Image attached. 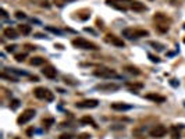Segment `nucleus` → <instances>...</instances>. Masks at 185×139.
<instances>
[{"label": "nucleus", "instance_id": "16", "mask_svg": "<svg viewBox=\"0 0 185 139\" xmlns=\"http://www.w3.org/2000/svg\"><path fill=\"white\" fill-rule=\"evenodd\" d=\"M3 35L9 39H17L18 38V32H17L14 28H4Z\"/></svg>", "mask_w": 185, "mask_h": 139}, {"label": "nucleus", "instance_id": "38", "mask_svg": "<svg viewBox=\"0 0 185 139\" xmlns=\"http://www.w3.org/2000/svg\"><path fill=\"white\" fill-rule=\"evenodd\" d=\"M67 2H74V0H67Z\"/></svg>", "mask_w": 185, "mask_h": 139}, {"label": "nucleus", "instance_id": "29", "mask_svg": "<svg viewBox=\"0 0 185 139\" xmlns=\"http://www.w3.org/2000/svg\"><path fill=\"white\" fill-rule=\"evenodd\" d=\"M42 123H43V125H46V127H50L52 124L54 123V120H53V118H46V120H43V121H42Z\"/></svg>", "mask_w": 185, "mask_h": 139}, {"label": "nucleus", "instance_id": "5", "mask_svg": "<svg viewBox=\"0 0 185 139\" xmlns=\"http://www.w3.org/2000/svg\"><path fill=\"white\" fill-rule=\"evenodd\" d=\"M35 114H36V111H35L34 109H27V110L24 111V113H22L18 118H17V123H18V125H24V124L29 123V121L35 117Z\"/></svg>", "mask_w": 185, "mask_h": 139}, {"label": "nucleus", "instance_id": "25", "mask_svg": "<svg viewBox=\"0 0 185 139\" xmlns=\"http://www.w3.org/2000/svg\"><path fill=\"white\" fill-rule=\"evenodd\" d=\"M14 59H16V61H18V63H22V61L27 59V53H17L16 56H14Z\"/></svg>", "mask_w": 185, "mask_h": 139}, {"label": "nucleus", "instance_id": "26", "mask_svg": "<svg viewBox=\"0 0 185 139\" xmlns=\"http://www.w3.org/2000/svg\"><path fill=\"white\" fill-rule=\"evenodd\" d=\"M154 27H156V29L159 32H167V31H169V28H170L169 25H164V24H156Z\"/></svg>", "mask_w": 185, "mask_h": 139}, {"label": "nucleus", "instance_id": "3", "mask_svg": "<svg viewBox=\"0 0 185 139\" xmlns=\"http://www.w3.org/2000/svg\"><path fill=\"white\" fill-rule=\"evenodd\" d=\"M72 46L78 49H84V50H97V46L93 43V42H89L84 38H77L72 41Z\"/></svg>", "mask_w": 185, "mask_h": 139}, {"label": "nucleus", "instance_id": "36", "mask_svg": "<svg viewBox=\"0 0 185 139\" xmlns=\"http://www.w3.org/2000/svg\"><path fill=\"white\" fill-rule=\"evenodd\" d=\"M32 132H34V130H32V128H31V130L27 131V134H28V135H32Z\"/></svg>", "mask_w": 185, "mask_h": 139}, {"label": "nucleus", "instance_id": "39", "mask_svg": "<svg viewBox=\"0 0 185 139\" xmlns=\"http://www.w3.org/2000/svg\"><path fill=\"white\" fill-rule=\"evenodd\" d=\"M16 139H20V138H16Z\"/></svg>", "mask_w": 185, "mask_h": 139}, {"label": "nucleus", "instance_id": "19", "mask_svg": "<svg viewBox=\"0 0 185 139\" xmlns=\"http://www.w3.org/2000/svg\"><path fill=\"white\" fill-rule=\"evenodd\" d=\"M125 86H127V88H128L131 92H136V91H139V89L143 88V85H142V84H135V82H134V84H132V82H127Z\"/></svg>", "mask_w": 185, "mask_h": 139}, {"label": "nucleus", "instance_id": "34", "mask_svg": "<svg viewBox=\"0 0 185 139\" xmlns=\"http://www.w3.org/2000/svg\"><path fill=\"white\" fill-rule=\"evenodd\" d=\"M25 48L28 49V50H35V49H36V46H32V45H27Z\"/></svg>", "mask_w": 185, "mask_h": 139}, {"label": "nucleus", "instance_id": "9", "mask_svg": "<svg viewBox=\"0 0 185 139\" xmlns=\"http://www.w3.org/2000/svg\"><path fill=\"white\" fill-rule=\"evenodd\" d=\"M104 41H106L107 43H111V45H114V46H117V48H124V46H125L124 41H122L121 38H118V36H116V35H113V34L106 35Z\"/></svg>", "mask_w": 185, "mask_h": 139}, {"label": "nucleus", "instance_id": "30", "mask_svg": "<svg viewBox=\"0 0 185 139\" xmlns=\"http://www.w3.org/2000/svg\"><path fill=\"white\" fill-rule=\"evenodd\" d=\"M74 136L71 135V134H63V135H60L59 139H72Z\"/></svg>", "mask_w": 185, "mask_h": 139}, {"label": "nucleus", "instance_id": "33", "mask_svg": "<svg viewBox=\"0 0 185 139\" xmlns=\"http://www.w3.org/2000/svg\"><path fill=\"white\" fill-rule=\"evenodd\" d=\"M16 48H17L16 45H10V46H7V48H6V50L7 52H14V50H16Z\"/></svg>", "mask_w": 185, "mask_h": 139}, {"label": "nucleus", "instance_id": "14", "mask_svg": "<svg viewBox=\"0 0 185 139\" xmlns=\"http://www.w3.org/2000/svg\"><path fill=\"white\" fill-rule=\"evenodd\" d=\"M129 9L134 10V11H138V13H141V11H145L146 10V6H145L143 3H141V2H136V0H134V2H129Z\"/></svg>", "mask_w": 185, "mask_h": 139}, {"label": "nucleus", "instance_id": "28", "mask_svg": "<svg viewBox=\"0 0 185 139\" xmlns=\"http://www.w3.org/2000/svg\"><path fill=\"white\" fill-rule=\"evenodd\" d=\"M16 18L24 20V18H27V16H25V13H24V11H17V13H16Z\"/></svg>", "mask_w": 185, "mask_h": 139}, {"label": "nucleus", "instance_id": "11", "mask_svg": "<svg viewBox=\"0 0 185 139\" xmlns=\"http://www.w3.org/2000/svg\"><path fill=\"white\" fill-rule=\"evenodd\" d=\"M97 91H102V92H114V91H118L120 85L117 84H100V85H96Z\"/></svg>", "mask_w": 185, "mask_h": 139}, {"label": "nucleus", "instance_id": "23", "mask_svg": "<svg viewBox=\"0 0 185 139\" xmlns=\"http://www.w3.org/2000/svg\"><path fill=\"white\" fill-rule=\"evenodd\" d=\"M81 123H82V124H91V125H93V127H97L96 124H95L93 118H92V117H88V116H86V117H82V118H81Z\"/></svg>", "mask_w": 185, "mask_h": 139}, {"label": "nucleus", "instance_id": "18", "mask_svg": "<svg viewBox=\"0 0 185 139\" xmlns=\"http://www.w3.org/2000/svg\"><path fill=\"white\" fill-rule=\"evenodd\" d=\"M32 31L31 25H27V24H20L18 25V32H21L22 35H29Z\"/></svg>", "mask_w": 185, "mask_h": 139}, {"label": "nucleus", "instance_id": "35", "mask_svg": "<svg viewBox=\"0 0 185 139\" xmlns=\"http://www.w3.org/2000/svg\"><path fill=\"white\" fill-rule=\"evenodd\" d=\"M2 14H3L4 17H7V13H6V10H4V9H2Z\"/></svg>", "mask_w": 185, "mask_h": 139}, {"label": "nucleus", "instance_id": "2", "mask_svg": "<svg viewBox=\"0 0 185 139\" xmlns=\"http://www.w3.org/2000/svg\"><path fill=\"white\" fill-rule=\"evenodd\" d=\"M95 77H99V78H104V79H111V78H118L117 73L111 68H107V67H97L93 71Z\"/></svg>", "mask_w": 185, "mask_h": 139}, {"label": "nucleus", "instance_id": "10", "mask_svg": "<svg viewBox=\"0 0 185 139\" xmlns=\"http://www.w3.org/2000/svg\"><path fill=\"white\" fill-rule=\"evenodd\" d=\"M42 74H43L46 78H49V79H54V78H56V75H57V71H56V68H54L53 66L47 64V66H45L43 68H42Z\"/></svg>", "mask_w": 185, "mask_h": 139}, {"label": "nucleus", "instance_id": "8", "mask_svg": "<svg viewBox=\"0 0 185 139\" xmlns=\"http://www.w3.org/2000/svg\"><path fill=\"white\" fill-rule=\"evenodd\" d=\"M97 104H99V100H96V99H86V100L75 103V106L78 109H95L97 107Z\"/></svg>", "mask_w": 185, "mask_h": 139}, {"label": "nucleus", "instance_id": "24", "mask_svg": "<svg viewBox=\"0 0 185 139\" xmlns=\"http://www.w3.org/2000/svg\"><path fill=\"white\" fill-rule=\"evenodd\" d=\"M20 104H21V102H20L18 99H13L11 103H10V109H11V110H17V109L20 107Z\"/></svg>", "mask_w": 185, "mask_h": 139}, {"label": "nucleus", "instance_id": "27", "mask_svg": "<svg viewBox=\"0 0 185 139\" xmlns=\"http://www.w3.org/2000/svg\"><path fill=\"white\" fill-rule=\"evenodd\" d=\"M46 31H50V32H53V34H57V35H61V34H63V32L60 31V29L53 28V27H46Z\"/></svg>", "mask_w": 185, "mask_h": 139}, {"label": "nucleus", "instance_id": "12", "mask_svg": "<svg viewBox=\"0 0 185 139\" xmlns=\"http://www.w3.org/2000/svg\"><path fill=\"white\" fill-rule=\"evenodd\" d=\"M145 98L147 99V100H152L154 102V103H164L166 102V98L161 95H157V93H154V92H151V93H147V95H145Z\"/></svg>", "mask_w": 185, "mask_h": 139}, {"label": "nucleus", "instance_id": "32", "mask_svg": "<svg viewBox=\"0 0 185 139\" xmlns=\"http://www.w3.org/2000/svg\"><path fill=\"white\" fill-rule=\"evenodd\" d=\"M78 139H91V135H89V134H81V135L78 136Z\"/></svg>", "mask_w": 185, "mask_h": 139}, {"label": "nucleus", "instance_id": "22", "mask_svg": "<svg viewBox=\"0 0 185 139\" xmlns=\"http://www.w3.org/2000/svg\"><path fill=\"white\" fill-rule=\"evenodd\" d=\"M149 45H151V46H153L157 52H163L164 50V45L159 43V42H149Z\"/></svg>", "mask_w": 185, "mask_h": 139}, {"label": "nucleus", "instance_id": "20", "mask_svg": "<svg viewBox=\"0 0 185 139\" xmlns=\"http://www.w3.org/2000/svg\"><path fill=\"white\" fill-rule=\"evenodd\" d=\"M124 70H125L127 73L132 74V75H141V71H139L136 67H134V66H125V67H124Z\"/></svg>", "mask_w": 185, "mask_h": 139}, {"label": "nucleus", "instance_id": "21", "mask_svg": "<svg viewBox=\"0 0 185 139\" xmlns=\"http://www.w3.org/2000/svg\"><path fill=\"white\" fill-rule=\"evenodd\" d=\"M171 138L172 139L181 138V134H180V131H178V127H171Z\"/></svg>", "mask_w": 185, "mask_h": 139}, {"label": "nucleus", "instance_id": "4", "mask_svg": "<svg viewBox=\"0 0 185 139\" xmlns=\"http://www.w3.org/2000/svg\"><path fill=\"white\" fill-rule=\"evenodd\" d=\"M34 96L36 99H42V100H47V102H52L54 99L53 92H50L47 88H43V86H39V88L35 89Z\"/></svg>", "mask_w": 185, "mask_h": 139}, {"label": "nucleus", "instance_id": "1", "mask_svg": "<svg viewBox=\"0 0 185 139\" xmlns=\"http://www.w3.org/2000/svg\"><path fill=\"white\" fill-rule=\"evenodd\" d=\"M122 36H125L128 39L143 38V36H149V31L141 29V28H125L122 31Z\"/></svg>", "mask_w": 185, "mask_h": 139}, {"label": "nucleus", "instance_id": "17", "mask_svg": "<svg viewBox=\"0 0 185 139\" xmlns=\"http://www.w3.org/2000/svg\"><path fill=\"white\" fill-rule=\"evenodd\" d=\"M45 59L43 57H32L31 60H29V64L31 66H34V67H36V66H43L45 64Z\"/></svg>", "mask_w": 185, "mask_h": 139}, {"label": "nucleus", "instance_id": "6", "mask_svg": "<svg viewBox=\"0 0 185 139\" xmlns=\"http://www.w3.org/2000/svg\"><path fill=\"white\" fill-rule=\"evenodd\" d=\"M166 134H167V128L164 125H161V124L154 125L153 128L149 131V135H151L152 138H163V136H166Z\"/></svg>", "mask_w": 185, "mask_h": 139}, {"label": "nucleus", "instance_id": "37", "mask_svg": "<svg viewBox=\"0 0 185 139\" xmlns=\"http://www.w3.org/2000/svg\"><path fill=\"white\" fill-rule=\"evenodd\" d=\"M35 36H36V38H43V35H42V34H36Z\"/></svg>", "mask_w": 185, "mask_h": 139}, {"label": "nucleus", "instance_id": "13", "mask_svg": "<svg viewBox=\"0 0 185 139\" xmlns=\"http://www.w3.org/2000/svg\"><path fill=\"white\" fill-rule=\"evenodd\" d=\"M153 18H154V21H156V24H164V25H169L170 22H171V20L163 13H156Z\"/></svg>", "mask_w": 185, "mask_h": 139}, {"label": "nucleus", "instance_id": "15", "mask_svg": "<svg viewBox=\"0 0 185 139\" xmlns=\"http://www.w3.org/2000/svg\"><path fill=\"white\" fill-rule=\"evenodd\" d=\"M111 109L116 111H125V110H131L132 106H129L127 103H113L111 104Z\"/></svg>", "mask_w": 185, "mask_h": 139}, {"label": "nucleus", "instance_id": "31", "mask_svg": "<svg viewBox=\"0 0 185 139\" xmlns=\"http://www.w3.org/2000/svg\"><path fill=\"white\" fill-rule=\"evenodd\" d=\"M149 59H151L153 63H160V59H159V57H156V56H153V54H149Z\"/></svg>", "mask_w": 185, "mask_h": 139}, {"label": "nucleus", "instance_id": "7", "mask_svg": "<svg viewBox=\"0 0 185 139\" xmlns=\"http://www.w3.org/2000/svg\"><path fill=\"white\" fill-rule=\"evenodd\" d=\"M122 2H125V0H106V3L110 7L120 10V11H127L129 9V4H125V3H122Z\"/></svg>", "mask_w": 185, "mask_h": 139}]
</instances>
